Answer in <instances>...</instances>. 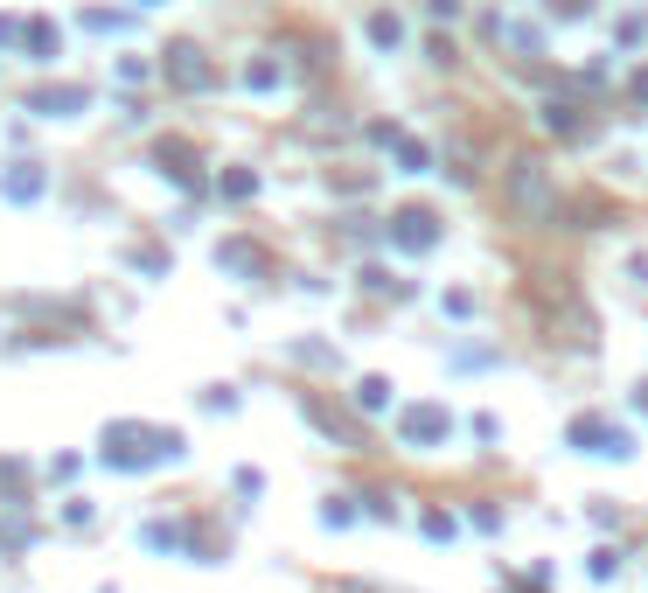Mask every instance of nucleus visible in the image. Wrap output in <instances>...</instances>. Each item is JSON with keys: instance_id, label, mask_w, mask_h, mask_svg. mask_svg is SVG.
Instances as JSON below:
<instances>
[{"instance_id": "f257e3e1", "label": "nucleus", "mask_w": 648, "mask_h": 593, "mask_svg": "<svg viewBox=\"0 0 648 593\" xmlns=\"http://www.w3.org/2000/svg\"><path fill=\"white\" fill-rule=\"evenodd\" d=\"M22 56L28 63H56V56H63V28H56L50 14H35V22L22 28Z\"/></svg>"}, {"instance_id": "f03ea898", "label": "nucleus", "mask_w": 648, "mask_h": 593, "mask_svg": "<svg viewBox=\"0 0 648 593\" xmlns=\"http://www.w3.org/2000/svg\"><path fill=\"white\" fill-rule=\"evenodd\" d=\"M160 70H168L175 84H188V91H203V84H209V63H203V50H196V42H175Z\"/></svg>"}, {"instance_id": "7ed1b4c3", "label": "nucleus", "mask_w": 648, "mask_h": 593, "mask_svg": "<svg viewBox=\"0 0 648 593\" xmlns=\"http://www.w3.org/2000/svg\"><path fill=\"white\" fill-rule=\"evenodd\" d=\"M78 105H84V91H35V112H42V119H70Z\"/></svg>"}, {"instance_id": "20e7f679", "label": "nucleus", "mask_w": 648, "mask_h": 593, "mask_svg": "<svg viewBox=\"0 0 648 593\" xmlns=\"http://www.w3.org/2000/svg\"><path fill=\"white\" fill-rule=\"evenodd\" d=\"M35 189H42V175H35V168H14V175H7V196H35Z\"/></svg>"}, {"instance_id": "39448f33", "label": "nucleus", "mask_w": 648, "mask_h": 593, "mask_svg": "<svg viewBox=\"0 0 648 593\" xmlns=\"http://www.w3.org/2000/svg\"><path fill=\"white\" fill-rule=\"evenodd\" d=\"M370 42H384V50H397V22H390V14H370Z\"/></svg>"}, {"instance_id": "423d86ee", "label": "nucleus", "mask_w": 648, "mask_h": 593, "mask_svg": "<svg viewBox=\"0 0 648 593\" xmlns=\"http://www.w3.org/2000/svg\"><path fill=\"white\" fill-rule=\"evenodd\" d=\"M14 35H22V28H14V22H0V50H7V42H14Z\"/></svg>"}, {"instance_id": "0eeeda50", "label": "nucleus", "mask_w": 648, "mask_h": 593, "mask_svg": "<svg viewBox=\"0 0 648 593\" xmlns=\"http://www.w3.org/2000/svg\"><path fill=\"white\" fill-rule=\"evenodd\" d=\"M140 7H154V0H140Z\"/></svg>"}]
</instances>
